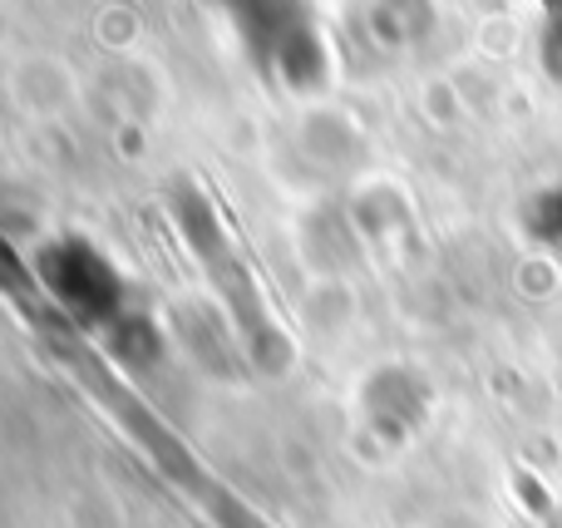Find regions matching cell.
Here are the masks:
<instances>
[{
    "mask_svg": "<svg viewBox=\"0 0 562 528\" xmlns=\"http://www.w3.org/2000/svg\"><path fill=\"white\" fill-rule=\"evenodd\" d=\"M35 267L45 292L75 326H85V332H119L124 326V282L89 243H79V237L49 243Z\"/></svg>",
    "mask_w": 562,
    "mask_h": 528,
    "instance_id": "cell-1",
    "label": "cell"
},
{
    "mask_svg": "<svg viewBox=\"0 0 562 528\" xmlns=\"http://www.w3.org/2000/svg\"><path fill=\"white\" fill-rule=\"evenodd\" d=\"M227 10L262 69H272L291 89L321 85V40L301 0H227Z\"/></svg>",
    "mask_w": 562,
    "mask_h": 528,
    "instance_id": "cell-2",
    "label": "cell"
},
{
    "mask_svg": "<svg viewBox=\"0 0 562 528\" xmlns=\"http://www.w3.org/2000/svg\"><path fill=\"white\" fill-rule=\"evenodd\" d=\"M173 213H178V223H183V233H188V243H193V252L203 257V267L213 272L217 292H223L227 306L237 312L243 332L252 336V351L267 356V341H272V316H267L262 302H257V287H252V277H247V267L237 262V252H233V243H227V233H223V223H217V213L193 193V188H183V193H178V207H173Z\"/></svg>",
    "mask_w": 562,
    "mask_h": 528,
    "instance_id": "cell-3",
    "label": "cell"
}]
</instances>
